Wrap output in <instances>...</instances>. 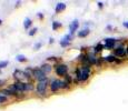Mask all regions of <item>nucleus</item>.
I'll return each instance as SVG.
<instances>
[{
    "mask_svg": "<svg viewBox=\"0 0 128 111\" xmlns=\"http://www.w3.org/2000/svg\"><path fill=\"white\" fill-rule=\"evenodd\" d=\"M32 89V85L29 82H22V81H16L12 83L10 87V90L12 91L14 95L18 92H24V91H29Z\"/></svg>",
    "mask_w": 128,
    "mask_h": 111,
    "instance_id": "1",
    "label": "nucleus"
},
{
    "mask_svg": "<svg viewBox=\"0 0 128 111\" xmlns=\"http://www.w3.org/2000/svg\"><path fill=\"white\" fill-rule=\"evenodd\" d=\"M68 88H69V85H67L66 81L59 80V79H55L50 83V90L52 92H56L59 89H68Z\"/></svg>",
    "mask_w": 128,
    "mask_h": 111,
    "instance_id": "2",
    "label": "nucleus"
},
{
    "mask_svg": "<svg viewBox=\"0 0 128 111\" xmlns=\"http://www.w3.org/2000/svg\"><path fill=\"white\" fill-rule=\"evenodd\" d=\"M47 87H48V79L44 81H39L36 86V91L39 96H45L47 92Z\"/></svg>",
    "mask_w": 128,
    "mask_h": 111,
    "instance_id": "3",
    "label": "nucleus"
},
{
    "mask_svg": "<svg viewBox=\"0 0 128 111\" xmlns=\"http://www.w3.org/2000/svg\"><path fill=\"white\" fill-rule=\"evenodd\" d=\"M55 71L57 73V76H61V77H66L68 72V67L64 63H60V65H57L55 67Z\"/></svg>",
    "mask_w": 128,
    "mask_h": 111,
    "instance_id": "4",
    "label": "nucleus"
},
{
    "mask_svg": "<svg viewBox=\"0 0 128 111\" xmlns=\"http://www.w3.org/2000/svg\"><path fill=\"white\" fill-rule=\"evenodd\" d=\"M80 70H82V81H87L88 78L90 77V73H92V69H90V66H85L84 65L82 68H80Z\"/></svg>",
    "mask_w": 128,
    "mask_h": 111,
    "instance_id": "5",
    "label": "nucleus"
},
{
    "mask_svg": "<svg viewBox=\"0 0 128 111\" xmlns=\"http://www.w3.org/2000/svg\"><path fill=\"white\" fill-rule=\"evenodd\" d=\"M32 77L35 78V79H37V80H38V82H39V81L47 80V76H46V73L44 72V71L41 70L40 68L35 69V70H34V72H32Z\"/></svg>",
    "mask_w": 128,
    "mask_h": 111,
    "instance_id": "6",
    "label": "nucleus"
},
{
    "mask_svg": "<svg viewBox=\"0 0 128 111\" xmlns=\"http://www.w3.org/2000/svg\"><path fill=\"white\" fill-rule=\"evenodd\" d=\"M14 78L17 81H21L22 79H28L30 78V76L26 72V71H21V70H14Z\"/></svg>",
    "mask_w": 128,
    "mask_h": 111,
    "instance_id": "7",
    "label": "nucleus"
},
{
    "mask_svg": "<svg viewBox=\"0 0 128 111\" xmlns=\"http://www.w3.org/2000/svg\"><path fill=\"white\" fill-rule=\"evenodd\" d=\"M114 53H115V57L124 58V57L127 55V52H126V48H124V47H122V46H120V47H117V48L115 49Z\"/></svg>",
    "mask_w": 128,
    "mask_h": 111,
    "instance_id": "8",
    "label": "nucleus"
},
{
    "mask_svg": "<svg viewBox=\"0 0 128 111\" xmlns=\"http://www.w3.org/2000/svg\"><path fill=\"white\" fill-rule=\"evenodd\" d=\"M115 44H116V39L114 38H106L105 39V49H108V50H110V49H112L115 47Z\"/></svg>",
    "mask_w": 128,
    "mask_h": 111,
    "instance_id": "9",
    "label": "nucleus"
},
{
    "mask_svg": "<svg viewBox=\"0 0 128 111\" xmlns=\"http://www.w3.org/2000/svg\"><path fill=\"white\" fill-rule=\"evenodd\" d=\"M78 27H79V21L77 20V19H75L71 23L69 24V32L70 34H74L76 32V31L78 30Z\"/></svg>",
    "mask_w": 128,
    "mask_h": 111,
    "instance_id": "10",
    "label": "nucleus"
},
{
    "mask_svg": "<svg viewBox=\"0 0 128 111\" xmlns=\"http://www.w3.org/2000/svg\"><path fill=\"white\" fill-rule=\"evenodd\" d=\"M87 57V60L89 62V65H95V63H98V59L96 58V56L94 53H87L86 55Z\"/></svg>",
    "mask_w": 128,
    "mask_h": 111,
    "instance_id": "11",
    "label": "nucleus"
},
{
    "mask_svg": "<svg viewBox=\"0 0 128 111\" xmlns=\"http://www.w3.org/2000/svg\"><path fill=\"white\" fill-rule=\"evenodd\" d=\"M66 10V3H64V2H58L57 4H56V8H55V11L59 13V12Z\"/></svg>",
    "mask_w": 128,
    "mask_h": 111,
    "instance_id": "12",
    "label": "nucleus"
},
{
    "mask_svg": "<svg viewBox=\"0 0 128 111\" xmlns=\"http://www.w3.org/2000/svg\"><path fill=\"white\" fill-rule=\"evenodd\" d=\"M40 69H41V70H42L45 73H48V72H50V71H51L52 67H51L50 65H48V63H44V65L40 67Z\"/></svg>",
    "mask_w": 128,
    "mask_h": 111,
    "instance_id": "13",
    "label": "nucleus"
},
{
    "mask_svg": "<svg viewBox=\"0 0 128 111\" xmlns=\"http://www.w3.org/2000/svg\"><path fill=\"white\" fill-rule=\"evenodd\" d=\"M89 29H82V31H79V32H78V37H80V38H85V37H87L88 34H89Z\"/></svg>",
    "mask_w": 128,
    "mask_h": 111,
    "instance_id": "14",
    "label": "nucleus"
},
{
    "mask_svg": "<svg viewBox=\"0 0 128 111\" xmlns=\"http://www.w3.org/2000/svg\"><path fill=\"white\" fill-rule=\"evenodd\" d=\"M104 60L107 61V62H115V61H117V58L115 56H107V57H104Z\"/></svg>",
    "mask_w": 128,
    "mask_h": 111,
    "instance_id": "15",
    "label": "nucleus"
},
{
    "mask_svg": "<svg viewBox=\"0 0 128 111\" xmlns=\"http://www.w3.org/2000/svg\"><path fill=\"white\" fill-rule=\"evenodd\" d=\"M1 93H2V96H4V97H10V96L14 95L10 89H4V90L1 91Z\"/></svg>",
    "mask_w": 128,
    "mask_h": 111,
    "instance_id": "16",
    "label": "nucleus"
},
{
    "mask_svg": "<svg viewBox=\"0 0 128 111\" xmlns=\"http://www.w3.org/2000/svg\"><path fill=\"white\" fill-rule=\"evenodd\" d=\"M31 23H32V22H31V19H30V18H26V19H24V29H28L29 27L31 26Z\"/></svg>",
    "mask_w": 128,
    "mask_h": 111,
    "instance_id": "17",
    "label": "nucleus"
},
{
    "mask_svg": "<svg viewBox=\"0 0 128 111\" xmlns=\"http://www.w3.org/2000/svg\"><path fill=\"white\" fill-rule=\"evenodd\" d=\"M105 49V46L102 43H98L97 46L95 47V52H100V51H102Z\"/></svg>",
    "mask_w": 128,
    "mask_h": 111,
    "instance_id": "18",
    "label": "nucleus"
},
{
    "mask_svg": "<svg viewBox=\"0 0 128 111\" xmlns=\"http://www.w3.org/2000/svg\"><path fill=\"white\" fill-rule=\"evenodd\" d=\"M62 41H66V42H69L70 43V41L72 40V34H70V33H68V34H66L65 37H64L62 39H61Z\"/></svg>",
    "mask_w": 128,
    "mask_h": 111,
    "instance_id": "19",
    "label": "nucleus"
},
{
    "mask_svg": "<svg viewBox=\"0 0 128 111\" xmlns=\"http://www.w3.org/2000/svg\"><path fill=\"white\" fill-rule=\"evenodd\" d=\"M60 27H61L60 22H58V21H54L52 22V29H54V30H57V29H59Z\"/></svg>",
    "mask_w": 128,
    "mask_h": 111,
    "instance_id": "20",
    "label": "nucleus"
},
{
    "mask_svg": "<svg viewBox=\"0 0 128 111\" xmlns=\"http://www.w3.org/2000/svg\"><path fill=\"white\" fill-rule=\"evenodd\" d=\"M16 59H17V61H19V62H24V61L27 60V58L24 56H22V55H18Z\"/></svg>",
    "mask_w": 128,
    "mask_h": 111,
    "instance_id": "21",
    "label": "nucleus"
},
{
    "mask_svg": "<svg viewBox=\"0 0 128 111\" xmlns=\"http://www.w3.org/2000/svg\"><path fill=\"white\" fill-rule=\"evenodd\" d=\"M9 63V61H0V69L4 68V67H7Z\"/></svg>",
    "mask_w": 128,
    "mask_h": 111,
    "instance_id": "22",
    "label": "nucleus"
},
{
    "mask_svg": "<svg viewBox=\"0 0 128 111\" xmlns=\"http://www.w3.org/2000/svg\"><path fill=\"white\" fill-rule=\"evenodd\" d=\"M7 100H8V98H7V97H4V96H1V95H0V103H4V102H6Z\"/></svg>",
    "mask_w": 128,
    "mask_h": 111,
    "instance_id": "23",
    "label": "nucleus"
},
{
    "mask_svg": "<svg viewBox=\"0 0 128 111\" xmlns=\"http://www.w3.org/2000/svg\"><path fill=\"white\" fill-rule=\"evenodd\" d=\"M37 32V28H34V29H31L30 31H29V36H34Z\"/></svg>",
    "mask_w": 128,
    "mask_h": 111,
    "instance_id": "24",
    "label": "nucleus"
},
{
    "mask_svg": "<svg viewBox=\"0 0 128 111\" xmlns=\"http://www.w3.org/2000/svg\"><path fill=\"white\" fill-rule=\"evenodd\" d=\"M70 82H71V77L66 76V83H67V85H70Z\"/></svg>",
    "mask_w": 128,
    "mask_h": 111,
    "instance_id": "25",
    "label": "nucleus"
},
{
    "mask_svg": "<svg viewBox=\"0 0 128 111\" xmlns=\"http://www.w3.org/2000/svg\"><path fill=\"white\" fill-rule=\"evenodd\" d=\"M60 46H62V47H67V46H69V42H66V41L60 40Z\"/></svg>",
    "mask_w": 128,
    "mask_h": 111,
    "instance_id": "26",
    "label": "nucleus"
},
{
    "mask_svg": "<svg viewBox=\"0 0 128 111\" xmlns=\"http://www.w3.org/2000/svg\"><path fill=\"white\" fill-rule=\"evenodd\" d=\"M102 6H104V3H102V1H99V2H98V7H99V8H100V9H102Z\"/></svg>",
    "mask_w": 128,
    "mask_h": 111,
    "instance_id": "27",
    "label": "nucleus"
},
{
    "mask_svg": "<svg viewBox=\"0 0 128 111\" xmlns=\"http://www.w3.org/2000/svg\"><path fill=\"white\" fill-rule=\"evenodd\" d=\"M122 26H124L125 28H127V29H128V21H125L124 23H122Z\"/></svg>",
    "mask_w": 128,
    "mask_h": 111,
    "instance_id": "28",
    "label": "nucleus"
},
{
    "mask_svg": "<svg viewBox=\"0 0 128 111\" xmlns=\"http://www.w3.org/2000/svg\"><path fill=\"white\" fill-rule=\"evenodd\" d=\"M41 47V43H37L36 46H35V49H39Z\"/></svg>",
    "mask_w": 128,
    "mask_h": 111,
    "instance_id": "29",
    "label": "nucleus"
},
{
    "mask_svg": "<svg viewBox=\"0 0 128 111\" xmlns=\"http://www.w3.org/2000/svg\"><path fill=\"white\" fill-rule=\"evenodd\" d=\"M38 17H39V18H44V14H41V13H38Z\"/></svg>",
    "mask_w": 128,
    "mask_h": 111,
    "instance_id": "30",
    "label": "nucleus"
},
{
    "mask_svg": "<svg viewBox=\"0 0 128 111\" xmlns=\"http://www.w3.org/2000/svg\"><path fill=\"white\" fill-rule=\"evenodd\" d=\"M49 43H54V39H52V38H51L50 40H49Z\"/></svg>",
    "mask_w": 128,
    "mask_h": 111,
    "instance_id": "31",
    "label": "nucleus"
},
{
    "mask_svg": "<svg viewBox=\"0 0 128 111\" xmlns=\"http://www.w3.org/2000/svg\"><path fill=\"white\" fill-rule=\"evenodd\" d=\"M126 52H127V56H128V47L126 48Z\"/></svg>",
    "mask_w": 128,
    "mask_h": 111,
    "instance_id": "32",
    "label": "nucleus"
},
{
    "mask_svg": "<svg viewBox=\"0 0 128 111\" xmlns=\"http://www.w3.org/2000/svg\"><path fill=\"white\" fill-rule=\"evenodd\" d=\"M1 23H2V20H1V19H0V26H1Z\"/></svg>",
    "mask_w": 128,
    "mask_h": 111,
    "instance_id": "33",
    "label": "nucleus"
}]
</instances>
